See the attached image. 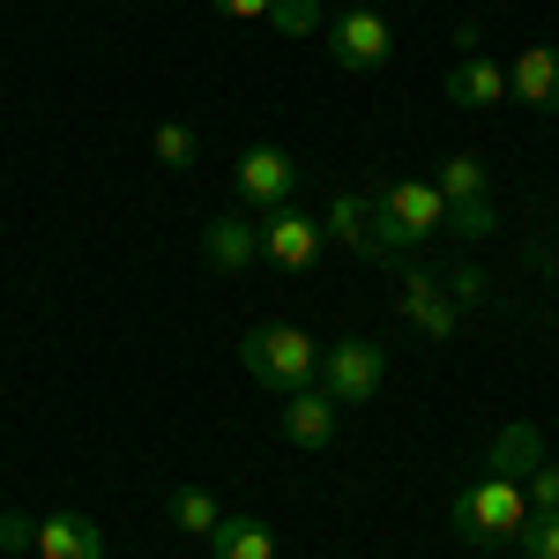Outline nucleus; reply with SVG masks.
<instances>
[{
  "instance_id": "f257e3e1",
  "label": "nucleus",
  "mask_w": 559,
  "mask_h": 559,
  "mask_svg": "<svg viewBox=\"0 0 559 559\" xmlns=\"http://www.w3.org/2000/svg\"><path fill=\"white\" fill-rule=\"evenodd\" d=\"M239 366H247V381H261L269 395H299V388H313V373H321V344H313L306 329L269 321V329H247V336H239Z\"/></svg>"
},
{
  "instance_id": "f03ea898",
  "label": "nucleus",
  "mask_w": 559,
  "mask_h": 559,
  "mask_svg": "<svg viewBox=\"0 0 559 559\" xmlns=\"http://www.w3.org/2000/svg\"><path fill=\"white\" fill-rule=\"evenodd\" d=\"M448 522H455V537L463 545H515L522 522H530V500H522V485H508V477H477L471 492H455V508H448Z\"/></svg>"
},
{
  "instance_id": "7ed1b4c3",
  "label": "nucleus",
  "mask_w": 559,
  "mask_h": 559,
  "mask_svg": "<svg viewBox=\"0 0 559 559\" xmlns=\"http://www.w3.org/2000/svg\"><path fill=\"white\" fill-rule=\"evenodd\" d=\"M329 60L350 68V75H373L395 60V23H388L381 8H344L336 23H329Z\"/></svg>"
},
{
  "instance_id": "20e7f679",
  "label": "nucleus",
  "mask_w": 559,
  "mask_h": 559,
  "mask_svg": "<svg viewBox=\"0 0 559 559\" xmlns=\"http://www.w3.org/2000/svg\"><path fill=\"white\" fill-rule=\"evenodd\" d=\"M381 373H388L381 344H366V336H344V344L321 350V373H313V388H329V403L344 411V403H373Z\"/></svg>"
},
{
  "instance_id": "39448f33",
  "label": "nucleus",
  "mask_w": 559,
  "mask_h": 559,
  "mask_svg": "<svg viewBox=\"0 0 559 559\" xmlns=\"http://www.w3.org/2000/svg\"><path fill=\"white\" fill-rule=\"evenodd\" d=\"M373 202H381L395 247H418V239H432V231H448V202H440L432 179H395V187H381Z\"/></svg>"
},
{
  "instance_id": "423d86ee",
  "label": "nucleus",
  "mask_w": 559,
  "mask_h": 559,
  "mask_svg": "<svg viewBox=\"0 0 559 559\" xmlns=\"http://www.w3.org/2000/svg\"><path fill=\"white\" fill-rule=\"evenodd\" d=\"M329 247V231H321V216L292 210V202H276V210H261V261H276V269H292L306 276L313 261Z\"/></svg>"
},
{
  "instance_id": "0eeeda50",
  "label": "nucleus",
  "mask_w": 559,
  "mask_h": 559,
  "mask_svg": "<svg viewBox=\"0 0 559 559\" xmlns=\"http://www.w3.org/2000/svg\"><path fill=\"white\" fill-rule=\"evenodd\" d=\"M321 231H329L336 247H350L358 261H388V254H395V239H388V216H381V202H373V194H350V187L336 194V202H329Z\"/></svg>"
},
{
  "instance_id": "6e6552de",
  "label": "nucleus",
  "mask_w": 559,
  "mask_h": 559,
  "mask_svg": "<svg viewBox=\"0 0 559 559\" xmlns=\"http://www.w3.org/2000/svg\"><path fill=\"white\" fill-rule=\"evenodd\" d=\"M239 194H247L254 210L292 202V194H299V157H292V150H269V142L247 150V157H239Z\"/></svg>"
},
{
  "instance_id": "1a4fd4ad",
  "label": "nucleus",
  "mask_w": 559,
  "mask_h": 559,
  "mask_svg": "<svg viewBox=\"0 0 559 559\" xmlns=\"http://www.w3.org/2000/svg\"><path fill=\"white\" fill-rule=\"evenodd\" d=\"M508 97L537 105V112H559V45H522L515 68H508Z\"/></svg>"
},
{
  "instance_id": "9d476101",
  "label": "nucleus",
  "mask_w": 559,
  "mask_h": 559,
  "mask_svg": "<svg viewBox=\"0 0 559 559\" xmlns=\"http://www.w3.org/2000/svg\"><path fill=\"white\" fill-rule=\"evenodd\" d=\"M284 440L292 448H336V403H329V388L284 395Z\"/></svg>"
},
{
  "instance_id": "9b49d317",
  "label": "nucleus",
  "mask_w": 559,
  "mask_h": 559,
  "mask_svg": "<svg viewBox=\"0 0 559 559\" xmlns=\"http://www.w3.org/2000/svg\"><path fill=\"white\" fill-rule=\"evenodd\" d=\"M448 105H463V112H492V105H508V68H492L485 52L455 60V68H448Z\"/></svg>"
},
{
  "instance_id": "f8f14e48",
  "label": "nucleus",
  "mask_w": 559,
  "mask_h": 559,
  "mask_svg": "<svg viewBox=\"0 0 559 559\" xmlns=\"http://www.w3.org/2000/svg\"><path fill=\"white\" fill-rule=\"evenodd\" d=\"M403 321H418V329H426L432 344H440V336H455L463 306H455L448 292H440V276H426V269H418V276H403Z\"/></svg>"
},
{
  "instance_id": "ddd939ff",
  "label": "nucleus",
  "mask_w": 559,
  "mask_h": 559,
  "mask_svg": "<svg viewBox=\"0 0 559 559\" xmlns=\"http://www.w3.org/2000/svg\"><path fill=\"white\" fill-rule=\"evenodd\" d=\"M38 559H105V530L90 515H38Z\"/></svg>"
},
{
  "instance_id": "4468645a",
  "label": "nucleus",
  "mask_w": 559,
  "mask_h": 559,
  "mask_svg": "<svg viewBox=\"0 0 559 559\" xmlns=\"http://www.w3.org/2000/svg\"><path fill=\"white\" fill-rule=\"evenodd\" d=\"M202 254H210V269H247V261H261V224L216 216L210 231H202Z\"/></svg>"
},
{
  "instance_id": "2eb2a0df",
  "label": "nucleus",
  "mask_w": 559,
  "mask_h": 559,
  "mask_svg": "<svg viewBox=\"0 0 559 559\" xmlns=\"http://www.w3.org/2000/svg\"><path fill=\"white\" fill-rule=\"evenodd\" d=\"M210 559H276V537L254 515H224L210 530Z\"/></svg>"
},
{
  "instance_id": "dca6fc26",
  "label": "nucleus",
  "mask_w": 559,
  "mask_h": 559,
  "mask_svg": "<svg viewBox=\"0 0 559 559\" xmlns=\"http://www.w3.org/2000/svg\"><path fill=\"white\" fill-rule=\"evenodd\" d=\"M537 463H545V440H537V426H508L500 440H492V477L530 485V477H537Z\"/></svg>"
},
{
  "instance_id": "f3484780",
  "label": "nucleus",
  "mask_w": 559,
  "mask_h": 559,
  "mask_svg": "<svg viewBox=\"0 0 559 559\" xmlns=\"http://www.w3.org/2000/svg\"><path fill=\"white\" fill-rule=\"evenodd\" d=\"M165 515H173L187 537H210L216 522H224V508H216V492H202V485H179L173 500H165Z\"/></svg>"
},
{
  "instance_id": "a211bd4d",
  "label": "nucleus",
  "mask_w": 559,
  "mask_h": 559,
  "mask_svg": "<svg viewBox=\"0 0 559 559\" xmlns=\"http://www.w3.org/2000/svg\"><path fill=\"white\" fill-rule=\"evenodd\" d=\"M432 187H440V202H485V165L477 157H448Z\"/></svg>"
},
{
  "instance_id": "6ab92c4d",
  "label": "nucleus",
  "mask_w": 559,
  "mask_h": 559,
  "mask_svg": "<svg viewBox=\"0 0 559 559\" xmlns=\"http://www.w3.org/2000/svg\"><path fill=\"white\" fill-rule=\"evenodd\" d=\"M276 38H313L321 31V0H269V15H261Z\"/></svg>"
},
{
  "instance_id": "aec40b11",
  "label": "nucleus",
  "mask_w": 559,
  "mask_h": 559,
  "mask_svg": "<svg viewBox=\"0 0 559 559\" xmlns=\"http://www.w3.org/2000/svg\"><path fill=\"white\" fill-rule=\"evenodd\" d=\"M448 231L455 239H492L500 216H492V202H448Z\"/></svg>"
},
{
  "instance_id": "412c9836",
  "label": "nucleus",
  "mask_w": 559,
  "mask_h": 559,
  "mask_svg": "<svg viewBox=\"0 0 559 559\" xmlns=\"http://www.w3.org/2000/svg\"><path fill=\"white\" fill-rule=\"evenodd\" d=\"M515 545H522V559H559V515H530Z\"/></svg>"
},
{
  "instance_id": "4be33fe9",
  "label": "nucleus",
  "mask_w": 559,
  "mask_h": 559,
  "mask_svg": "<svg viewBox=\"0 0 559 559\" xmlns=\"http://www.w3.org/2000/svg\"><path fill=\"white\" fill-rule=\"evenodd\" d=\"M150 150H157V165H173V173H187V165H194V134L179 128V120H165V128H157V142H150Z\"/></svg>"
},
{
  "instance_id": "5701e85b",
  "label": "nucleus",
  "mask_w": 559,
  "mask_h": 559,
  "mask_svg": "<svg viewBox=\"0 0 559 559\" xmlns=\"http://www.w3.org/2000/svg\"><path fill=\"white\" fill-rule=\"evenodd\" d=\"M0 552H38V515L0 508Z\"/></svg>"
},
{
  "instance_id": "b1692460",
  "label": "nucleus",
  "mask_w": 559,
  "mask_h": 559,
  "mask_svg": "<svg viewBox=\"0 0 559 559\" xmlns=\"http://www.w3.org/2000/svg\"><path fill=\"white\" fill-rule=\"evenodd\" d=\"M522 500H530V515H559V463H537V477L522 485Z\"/></svg>"
},
{
  "instance_id": "393cba45",
  "label": "nucleus",
  "mask_w": 559,
  "mask_h": 559,
  "mask_svg": "<svg viewBox=\"0 0 559 559\" xmlns=\"http://www.w3.org/2000/svg\"><path fill=\"white\" fill-rule=\"evenodd\" d=\"M448 299H455V306H477V299H485V276H477V269H455V276H448Z\"/></svg>"
},
{
  "instance_id": "a878e982",
  "label": "nucleus",
  "mask_w": 559,
  "mask_h": 559,
  "mask_svg": "<svg viewBox=\"0 0 559 559\" xmlns=\"http://www.w3.org/2000/svg\"><path fill=\"white\" fill-rule=\"evenodd\" d=\"M216 15H231V23H261L269 15V0H210Z\"/></svg>"
}]
</instances>
